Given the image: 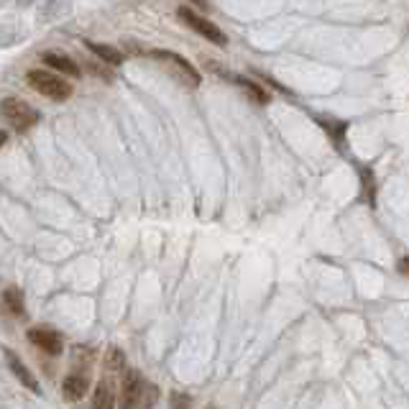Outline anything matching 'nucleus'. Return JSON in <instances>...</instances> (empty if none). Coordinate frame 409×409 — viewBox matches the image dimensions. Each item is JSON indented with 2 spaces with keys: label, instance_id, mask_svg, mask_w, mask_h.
I'll use <instances>...</instances> for the list:
<instances>
[{
  "label": "nucleus",
  "instance_id": "1",
  "mask_svg": "<svg viewBox=\"0 0 409 409\" xmlns=\"http://www.w3.org/2000/svg\"><path fill=\"white\" fill-rule=\"evenodd\" d=\"M156 399V389L148 384L141 371L126 368L121 373V391H118L116 404L121 409H151Z\"/></svg>",
  "mask_w": 409,
  "mask_h": 409
},
{
  "label": "nucleus",
  "instance_id": "2",
  "mask_svg": "<svg viewBox=\"0 0 409 409\" xmlns=\"http://www.w3.org/2000/svg\"><path fill=\"white\" fill-rule=\"evenodd\" d=\"M26 82H29V87L34 92L54 100V103H64V100L72 98V92H74V87L69 85L64 77L49 72V69H31L29 77H26Z\"/></svg>",
  "mask_w": 409,
  "mask_h": 409
},
{
  "label": "nucleus",
  "instance_id": "3",
  "mask_svg": "<svg viewBox=\"0 0 409 409\" xmlns=\"http://www.w3.org/2000/svg\"><path fill=\"white\" fill-rule=\"evenodd\" d=\"M151 59H159V61H164L166 67H169V72L177 77L182 85H187L190 90H195V87H200V82H202V77H200V72H197L195 67H192L190 61L184 59V56H179V54H174V51H164V49H151V51H146Z\"/></svg>",
  "mask_w": 409,
  "mask_h": 409
},
{
  "label": "nucleus",
  "instance_id": "4",
  "mask_svg": "<svg viewBox=\"0 0 409 409\" xmlns=\"http://www.w3.org/2000/svg\"><path fill=\"white\" fill-rule=\"evenodd\" d=\"M0 113H3V118H6L16 131H21V133L29 131V128H34V126L41 121V113L19 98L3 100V103H0Z\"/></svg>",
  "mask_w": 409,
  "mask_h": 409
},
{
  "label": "nucleus",
  "instance_id": "5",
  "mask_svg": "<svg viewBox=\"0 0 409 409\" xmlns=\"http://www.w3.org/2000/svg\"><path fill=\"white\" fill-rule=\"evenodd\" d=\"M177 16H179V21H184V24L190 26L192 31H197L200 36H205L210 44H215V46H226V44H228V36L223 34V31H220V26H215L213 21H208L205 16L195 13L192 8L182 6L177 11Z\"/></svg>",
  "mask_w": 409,
  "mask_h": 409
},
{
  "label": "nucleus",
  "instance_id": "6",
  "mask_svg": "<svg viewBox=\"0 0 409 409\" xmlns=\"http://www.w3.org/2000/svg\"><path fill=\"white\" fill-rule=\"evenodd\" d=\"M29 340L46 355H61V350H64V338L54 328H44V325L41 328H31Z\"/></svg>",
  "mask_w": 409,
  "mask_h": 409
},
{
  "label": "nucleus",
  "instance_id": "7",
  "mask_svg": "<svg viewBox=\"0 0 409 409\" xmlns=\"http://www.w3.org/2000/svg\"><path fill=\"white\" fill-rule=\"evenodd\" d=\"M3 355H6V360H8V368L13 371V376L21 381V384L26 386L29 391H34V394H41V386H39V381H36V376L31 373V368L26 366L24 360L19 358V355L13 353L11 348H3Z\"/></svg>",
  "mask_w": 409,
  "mask_h": 409
},
{
  "label": "nucleus",
  "instance_id": "8",
  "mask_svg": "<svg viewBox=\"0 0 409 409\" xmlns=\"http://www.w3.org/2000/svg\"><path fill=\"white\" fill-rule=\"evenodd\" d=\"M90 391V376L87 371H77V373H69L67 379L61 381V397L67 402H80Z\"/></svg>",
  "mask_w": 409,
  "mask_h": 409
},
{
  "label": "nucleus",
  "instance_id": "9",
  "mask_svg": "<svg viewBox=\"0 0 409 409\" xmlns=\"http://www.w3.org/2000/svg\"><path fill=\"white\" fill-rule=\"evenodd\" d=\"M116 376H103L95 389V397H92V409H116Z\"/></svg>",
  "mask_w": 409,
  "mask_h": 409
},
{
  "label": "nucleus",
  "instance_id": "10",
  "mask_svg": "<svg viewBox=\"0 0 409 409\" xmlns=\"http://www.w3.org/2000/svg\"><path fill=\"white\" fill-rule=\"evenodd\" d=\"M82 44H85L87 49L98 56L100 61L110 64V67H118V64H123V59H126V56H123V51L116 49V46H110V44H98V41H90V39H85Z\"/></svg>",
  "mask_w": 409,
  "mask_h": 409
},
{
  "label": "nucleus",
  "instance_id": "11",
  "mask_svg": "<svg viewBox=\"0 0 409 409\" xmlns=\"http://www.w3.org/2000/svg\"><path fill=\"white\" fill-rule=\"evenodd\" d=\"M41 59H44L46 67H51L54 72L67 74V77H80L82 74V69L77 67V61L69 59V56H64V54H54V51H49V54H44Z\"/></svg>",
  "mask_w": 409,
  "mask_h": 409
},
{
  "label": "nucleus",
  "instance_id": "12",
  "mask_svg": "<svg viewBox=\"0 0 409 409\" xmlns=\"http://www.w3.org/2000/svg\"><path fill=\"white\" fill-rule=\"evenodd\" d=\"M3 307L11 312L13 318H26V305H24V292L19 287H8L3 292Z\"/></svg>",
  "mask_w": 409,
  "mask_h": 409
},
{
  "label": "nucleus",
  "instance_id": "13",
  "mask_svg": "<svg viewBox=\"0 0 409 409\" xmlns=\"http://www.w3.org/2000/svg\"><path fill=\"white\" fill-rule=\"evenodd\" d=\"M231 80L236 82V85H241V87H243V92H246V95H251V98L256 100L258 105L269 103V92L263 90V87L258 85V82L246 80V77H238V74H231Z\"/></svg>",
  "mask_w": 409,
  "mask_h": 409
},
{
  "label": "nucleus",
  "instance_id": "14",
  "mask_svg": "<svg viewBox=\"0 0 409 409\" xmlns=\"http://www.w3.org/2000/svg\"><path fill=\"white\" fill-rule=\"evenodd\" d=\"M105 368H108L110 376H121L126 371V353L121 348H110L105 355Z\"/></svg>",
  "mask_w": 409,
  "mask_h": 409
},
{
  "label": "nucleus",
  "instance_id": "15",
  "mask_svg": "<svg viewBox=\"0 0 409 409\" xmlns=\"http://www.w3.org/2000/svg\"><path fill=\"white\" fill-rule=\"evenodd\" d=\"M360 197H363V202H368V205H373V200H376V182H373V174L366 169V166H360Z\"/></svg>",
  "mask_w": 409,
  "mask_h": 409
},
{
  "label": "nucleus",
  "instance_id": "16",
  "mask_svg": "<svg viewBox=\"0 0 409 409\" xmlns=\"http://www.w3.org/2000/svg\"><path fill=\"white\" fill-rule=\"evenodd\" d=\"M320 126H323L325 133L333 136L338 146L343 148V143H345V128H348V126H345V123H340V121H323V118H320Z\"/></svg>",
  "mask_w": 409,
  "mask_h": 409
},
{
  "label": "nucleus",
  "instance_id": "17",
  "mask_svg": "<svg viewBox=\"0 0 409 409\" xmlns=\"http://www.w3.org/2000/svg\"><path fill=\"white\" fill-rule=\"evenodd\" d=\"M85 67H87V69H90V72H92V74H98L100 80H105V82H113V74H110V72H108V69H100V67H98V64H85Z\"/></svg>",
  "mask_w": 409,
  "mask_h": 409
},
{
  "label": "nucleus",
  "instance_id": "18",
  "mask_svg": "<svg viewBox=\"0 0 409 409\" xmlns=\"http://www.w3.org/2000/svg\"><path fill=\"white\" fill-rule=\"evenodd\" d=\"M190 3H192V6H195V8H202V11H208V0H190Z\"/></svg>",
  "mask_w": 409,
  "mask_h": 409
},
{
  "label": "nucleus",
  "instance_id": "19",
  "mask_svg": "<svg viewBox=\"0 0 409 409\" xmlns=\"http://www.w3.org/2000/svg\"><path fill=\"white\" fill-rule=\"evenodd\" d=\"M6 141H8V133H6V131H0V148L6 146Z\"/></svg>",
  "mask_w": 409,
  "mask_h": 409
},
{
  "label": "nucleus",
  "instance_id": "20",
  "mask_svg": "<svg viewBox=\"0 0 409 409\" xmlns=\"http://www.w3.org/2000/svg\"><path fill=\"white\" fill-rule=\"evenodd\" d=\"M177 399H179V402H177V409H187V402H190V399H187V402H184L182 397H177Z\"/></svg>",
  "mask_w": 409,
  "mask_h": 409
},
{
  "label": "nucleus",
  "instance_id": "21",
  "mask_svg": "<svg viewBox=\"0 0 409 409\" xmlns=\"http://www.w3.org/2000/svg\"><path fill=\"white\" fill-rule=\"evenodd\" d=\"M399 271H402V274H407V258H402V263H399Z\"/></svg>",
  "mask_w": 409,
  "mask_h": 409
}]
</instances>
